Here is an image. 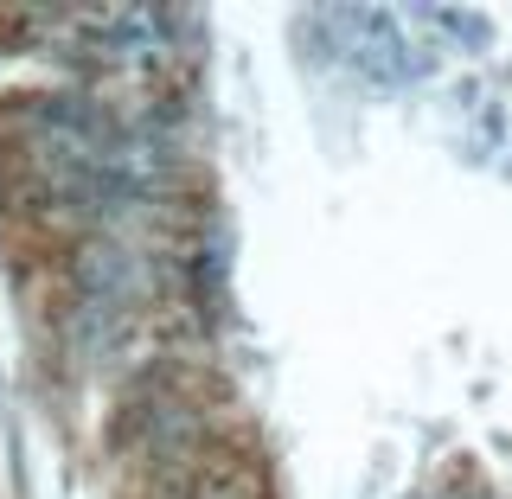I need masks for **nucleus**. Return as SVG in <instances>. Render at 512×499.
Masks as SVG:
<instances>
[{"mask_svg":"<svg viewBox=\"0 0 512 499\" xmlns=\"http://www.w3.org/2000/svg\"><path fill=\"white\" fill-rule=\"evenodd\" d=\"M135 487H141V499H269V474L250 448L212 442L205 455L180 461V468L141 474Z\"/></svg>","mask_w":512,"mask_h":499,"instance_id":"nucleus-1","label":"nucleus"}]
</instances>
